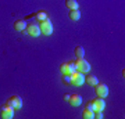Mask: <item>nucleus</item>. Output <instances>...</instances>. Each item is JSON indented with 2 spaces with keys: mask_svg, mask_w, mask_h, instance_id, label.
Wrapping results in <instances>:
<instances>
[{
  "mask_svg": "<svg viewBox=\"0 0 125 119\" xmlns=\"http://www.w3.org/2000/svg\"><path fill=\"white\" fill-rule=\"evenodd\" d=\"M39 28H40V32L46 36H49L53 33V24H52V21H50L49 18H46L45 21H40Z\"/></svg>",
  "mask_w": 125,
  "mask_h": 119,
  "instance_id": "obj_1",
  "label": "nucleus"
},
{
  "mask_svg": "<svg viewBox=\"0 0 125 119\" xmlns=\"http://www.w3.org/2000/svg\"><path fill=\"white\" fill-rule=\"evenodd\" d=\"M75 68H76V71H79L82 73H86V72H89V69H90V64L86 61L83 57H81L75 61Z\"/></svg>",
  "mask_w": 125,
  "mask_h": 119,
  "instance_id": "obj_2",
  "label": "nucleus"
},
{
  "mask_svg": "<svg viewBox=\"0 0 125 119\" xmlns=\"http://www.w3.org/2000/svg\"><path fill=\"white\" fill-rule=\"evenodd\" d=\"M85 83V75L79 72V71H75L74 73H71V84L74 86H82Z\"/></svg>",
  "mask_w": 125,
  "mask_h": 119,
  "instance_id": "obj_3",
  "label": "nucleus"
},
{
  "mask_svg": "<svg viewBox=\"0 0 125 119\" xmlns=\"http://www.w3.org/2000/svg\"><path fill=\"white\" fill-rule=\"evenodd\" d=\"M60 71H61L62 75H71V73H74L76 71L75 68V62H64V64H61L60 65Z\"/></svg>",
  "mask_w": 125,
  "mask_h": 119,
  "instance_id": "obj_4",
  "label": "nucleus"
},
{
  "mask_svg": "<svg viewBox=\"0 0 125 119\" xmlns=\"http://www.w3.org/2000/svg\"><path fill=\"white\" fill-rule=\"evenodd\" d=\"M25 31H27V33L29 36H33V37H38V36L42 35V32H40V28H39V24H29V25H27V28H25Z\"/></svg>",
  "mask_w": 125,
  "mask_h": 119,
  "instance_id": "obj_5",
  "label": "nucleus"
},
{
  "mask_svg": "<svg viewBox=\"0 0 125 119\" xmlns=\"http://www.w3.org/2000/svg\"><path fill=\"white\" fill-rule=\"evenodd\" d=\"M94 92H96V94H97V97H102V98H106L108 96V87L107 84L104 83H97L94 84Z\"/></svg>",
  "mask_w": 125,
  "mask_h": 119,
  "instance_id": "obj_6",
  "label": "nucleus"
},
{
  "mask_svg": "<svg viewBox=\"0 0 125 119\" xmlns=\"http://www.w3.org/2000/svg\"><path fill=\"white\" fill-rule=\"evenodd\" d=\"M0 115L3 119H11L14 116V108L13 107H7V105H3L1 110H0Z\"/></svg>",
  "mask_w": 125,
  "mask_h": 119,
  "instance_id": "obj_7",
  "label": "nucleus"
},
{
  "mask_svg": "<svg viewBox=\"0 0 125 119\" xmlns=\"http://www.w3.org/2000/svg\"><path fill=\"white\" fill-rule=\"evenodd\" d=\"M92 102H93V111H103L106 108V101L102 97H97L94 100H92Z\"/></svg>",
  "mask_w": 125,
  "mask_h": 119,
  "instance_id": "obj_8",
  "label": "nucleus"
},
{
  "mask_svg": "<svg viewBox=\"0 0 125 119\" xmlns=\"http://www.w3.org/2000/svg\"><path fill=\"white\" fill-rule=\"evenodd\" d=\"M10 101H11V105H13L14 110L22 108V98L20 97V96H11L10 97Z\"/></svg>",
  "mask_w": 125,
  "mask_h": 119,
  "instance_id": "obj_9",
  "label": "nucleus"
},
{
  "mask_svg": "<svg viewBox=\"0 0 125 119\" xmlns=\"http://www.w3.org/2000/svg\"><path fill=\"white\" fill-rule=\"evenodd\" d=\"M68 102H70V105L72 107H78L82 104V97H81L79 94H71L70 98H68Z\"/></svg>",
  "mask_w": 125,
  "mask_h": 119,
  "instance_id": "obj_10",
  "label": "nucleus"
},
{
  "mask_svg": "<svg viewBox=\"0 0 125 119\" xmlns=\"http://www.w3.org/2000/svg\"><path fill=\"white\" fill-rule=\"evenodd\" d=\"M25 28H27L25 19H17V21L14 22V29H15V31L22 32V31H25Z\"/></svg>",
  "mask_w": 125,
  "mask_h": 119,
  "instance_id": "obj_11",
  "label": "nucleus"
},
{
  "mask_svg": "<svg viewBox=\"0 0 125 119\" xmlns=\"http://www.w3.org/2000/svg\"><path fill=\"white\" fill-rule=\"evenodd\" d=\"M68 17H70L71 21H78V19L81 18V11H79V10H70Z\"/></svg>",
  "mask_w": 125,
  "mask_h": 119,
  "instance_id": "obj_12",
  "label": "nucleus"
},
{
  "mask_svg": "<svg viewBox=\"0 0 125 119\" xmlns=\"http://www.w3.org/2000/svg\"><path fill=\"white\" fill-rule=\"evenodd\" d=\"M85 82H86L88 84H90V86H94V84L99 83V79H97V76L89 75V76H85Z\"/></svg>",
  "mask_w": 125,
  "mask_h": 119,
  "instance_id": "obj_13",
  "label": "nucleus"
},
{
  "mask_svg": "<svg viewBox=\"0 0 125 119\" xmlns=\"http://www.w3.org/2000/svg\"><path fill=\"white\" fill-rule=\"evenodd\" d=\"M65 7L70 10H78V1L76 0H65Z\"/></svg>",
  "mask_w": 125,
  "mask_h": 119,
  "instance_id": "obj_14",
  "label": "nucleus"
},
{
  "mask_svg": "<svg viewBox=\"0 0 125 119\" xmlns=\"http://www.w3.org/2000/svg\"><path fill=\"white\" fill-rule=\"evenodd\" d=\"M94 115V111H92L90 108H88V107H85V110H83V112H82V116L85 119H92Z\"/></svg>",
  "mask_w": 125,
  "mask_h": 119,
  "instance_id": "obj_15",
  "label": "nucleus"
},
{
  "mask_svg": "<svg viewBox=\"0 0 125 119\" xmlns=\"http://www.w3.org/2000/svg\"><path fill=\"white\" fill-rule=\"evenodd\" d=\"M35 18L36 21L40 22V21H45L46 18H47V15H46V11H43V10H40V11H38V13L35 14Z\"/></svg>",
  "mask_w": 125,
  "mask_h": 119,
  "instance_id": "obj_16",
  "label": "nucleus"
},
{
  "mask_svg": "<svg viewBox=\"0 0 125 119\" xmlns=\"http://www.w3.org/2000/svg\"><path fill=\"white\" fill-rule=\"evenodd\" d=\"M74 53H75L76 58H81L85 55V50H83V47L82 46H76L75 49H74Z\"/></svg>",
  "mask_w": 125,
  "mask_h": 119,
  "instance_id": "obj_17",
  "label": "nucleus"
},
{
  "mask_svg": "<svg viewBox=\"0 0 125 119\" xmlns=\"http://www.w3.org/2000/svg\"><path fill=\"white\" fill-rule=\"evenodd\" d=\"M62 82L67 83V84H70L71 83V75H62Z\"/></svg>",
  "mask_w": 125,
  "mask_h": 119,
  "instance_id": "obj_18",
  "label": "nucleus"
},
{
  "mask_svg": "<svg viewBox=\"0 0 125 119\" xmlns=\"http://www.w3.org/2000/svg\"><path fill=\"white\" fill-rule=\"evenodd\" d=\"M62 98H64L65 101H68V98H70V94H64V97H62Z\"/></svg>",
  "mask_w": 125,
  "mask_h": 119,
  "instance_id": "obj_19",
  "label": "nucleus"
}]
</instances>
